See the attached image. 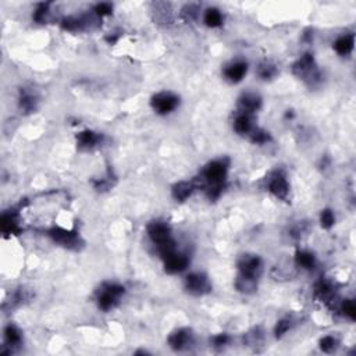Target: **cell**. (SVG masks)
<instances>
[{"label":"cell","instance_id":"cell-1","mask_svg":"<svg viewBox=\"0 0 356 356\" xmlns=\"http://www.w3.org/2000/svg\"><path fill=\"white\" fill-rule=\"evenodd\" d=\"M177 104H178V98L170 92L157 93L152 99L153 109L160 114H167V113L173 112L177 107Z\"/></svg>","mask_w":356,"mask_h":356},{"label":"cell","instance_id":"cell-20","mask_svg":"<svg viewBox=\"0 0 356 356\" xmlns=\"http://www.w3.org/2000/svg\"><path fill=\"white\" fill-rule=\"evenodd\" d=\"M295 260L298 266H301L304 269H313V266H315V256L309 252H305V251L298 252L295 256Z\"/></svg>","mask_w":356,"mask_h":356},{"label":"cell","instance_id":"cell-30","mask_svg":"<svg viewBox=\"0 0 356 356\" xmlns=\"http://www.w3.org/2000/svg\"><path fill=\"white\" fill-rule=\"evenodd\" d=\"M48 3L45 4V3H42L38 6V9L34 13V20L38 21V22H42V21L45 20V16H46V13H48Z\"/></svg>","mask_w":356,"mask_h":356},{"label":"cell","instance_id":"cell-26","mask_svg":"<svg viewBox=\"0 0 356 356\" xmlns=\"http://www.w3.org/2000/svg\"><path fill=\"white\" fill-rule=\"evenodd\" d=\"M316 294L320 296L322 299H327L328 296L331 295V288H330V285L322 281V283L316 285Z\"/></svg>","mask_w":356,"mask_h":356},{"label":"cell","instance_id":"cell-14","mask_svg":"<svg viewBox=\"0 0 356 356\" xmlns=\"http://www.w3.org/2000/svg\"><path fill=\"white\" fill-rule=\"evenodd\" d=\"M195 189V185L188 181H181V183L175 184L173 188V196L177 201H185L191 196V193Z\"/></svg>","mask_w":356,"mask_h":356},{"label":"cell","instance_id":"cell-17","mask_svg":"<svg viewBox=\"0 0 356 356\" xmlns=\"http://www.w3.org/2000/svg\"><path fill=\"white\" fill-rule=\"evenodd\" d=\"M1 230L4 234H14L18 233V224L14 214H3L1 217Z\"/></svg>","mask_w":356,"mask_h":356},{"label":"cell","instance_id":"cell-22","mask_svg":"<svg viewBox=\"0 0 356 356\" xmlns=\"http://www.w3.org/2000/svg\"><path fill=\"white\" fill-rule=\"evenodd\" d=\"M4 337H6V342L10 346L17 345L21 342V334L20 331L14 326H7L4 330Z\"/></svg>","mask_w":356,"mask_h":356},{"label":"cell","instance_id":"cell-5","mask_svg":"<svg viewBox=\"0 0 356 356\" xmlns=\"http://www.w3.org/2000/svg\"><path fill=\"white\" fill-rule=\"evenodd\" d=\"M238 267L241 274L256 280L262 271V260L257 256H242L238 262Z\"/></svg>","mask_w":356,"mask_h":356},{"label":"cell","instance_id":"cell-32","mask_svg":"<svg viewBox=\"0 0 356 356\" xmlns=\"http://www.w3.org/2000/svg\"><path fill=\"white\" fill-rule=\"evenodd\" d=\"M213 341H214V345L216 346H223L228 342V337L225 336V334H220V336L214 337Z\"/></svg>","mask_w":356,"mask_h":356},{"label":"cell","instance_id":"cell-9","mask_svg":"<svg viewBox=\"0 0 356 356\" xmlns=\"http://www.w3.org/2000/svg\"><path fill=\"white\" fill-rule=\"evenodd\" d=\"M269 189H270V192L275 195L277 198H280V199H285L287 198V195H288V183H287V180H285V177L283 174H275L274 177H273V180L270 181L269 184Z\"/></svg>","mask_w":356,"mask_h":356},{"label":"cell","instance_id":"cell-19","mask_svg":"<svg viewBox=\"0 0 356 356\" xmlns=\"http://www.w3.org/2000/svg\"><path fill=\"white\" fill-rule=\"evenodd\" d=\"M204 22L209 25V27H219L221 25L223 22V17H221V13L217 10V9H209L204 14Z\"/></svg>","mask_w":356,"mask_h":356},{"label":"cell","instance_id":"cell-16","mask_svg":"<svg viewBox=\"0 0 356 356\" xmlns=\"http://www.w3.org/2000/svg\"><path fill=\"white\" fill-rule=\"evenodd\" d=\"M334 48H336L338 54H342V56L349 54L352 51V49H354V36L352 35H345V36L339 38L334 43Z\"/></svg>","mask_w":356,"mask_h":356},{"label":"cell","instance_id":"cell-7","mask_svg":"<svg viewBox=\"0 0 356 356\" xmlns=\"http://www.w3.org/2000/svg\"><path fill=\"white\" fill-rule=\"evenodd\" d=\"M192 341V334L189 330H178L169 337V344L174 351H183L188 348Z\"/></svg>","mask_w":356,"mask_h":356},{"label":"cell","instance_id":"cell-6","mask_svg":"<svg viewBox=\"0 0 356 356\" xmlns=\"http://www.w3.org/2000/svg\"><path fill=\"white\" fill-rule=\"evenodd\" d=\"M122 292H124V288L120 287V285H106L104 289H103L102 295L99 296V307L103 309V310L112 309L114 304H116V299L121 295Z\"/></svg>","mask_w":356,"mask_h":356},{"label":"cell","instance_id":"cell-15","mask_svg":"<svg viewBox=\"0 0 356 356\" xmlns=\"http://www.w3.org/2000/svg\"><path fill=\"white\" fill-rule=\"evenodd\" d=\"M248 70V66L246 63H235L233 66H230L227 70H225V77L233 82L241 81L244 78V75L246 74Z\"/></svg>","mask_w":356,"mask_h":356},{"label":"cell","instance_id":"cell-28","mask_svg":"<svg viewBox=\"0 0 356 356\" xmlns=\"http://www.w3.org/2000/svg\"><path fill=\"white\" fill-rule=\"evenodd\" d=\"M289 327H291V322H288V320H281V322H278L277 323V326H275V337H283L289 330Z\"/></svg>","mask_w":356,"mask_h":356},{"label":"cell","instance_id":"cell-27","mask_svg":"<svg viewBox=\"0 0 356 356\" xmlns=\"http://www.w3.org/2000/svg\"><path fill=\"white\" fill-rule=\"evenodd\" d=\"M342 310H344V313H345L349 319L355 320L356 306H355V302H354V301H345V302H344V305H342Z\"/></svg>","mask_w":356,"mask_h":356},{"label":"cell","instance_id":"cell-23","mask_svg":"<svg viewBox=\"0 0 356 356\" xmlns=\"http://www.w3.org/2000/svg\"><path fill=\"white\" fill-rule=\"evenodd\" d=\"M259 75H260L263 80H269V78H271V77H274L275 75V67L273 64L265 63V64H262L260 68H259Z\"/></svg>","mask_w":356,"mask_h":356},{"label":"cell","instance_id":"cell-3","mask_svg":"<svg viewBox=\"0 0 356 356\" xmlns=\"http://www.w3.org/2000/svg\"><path fill=\"white\" fill-rule=\"evenodd\" d=\"M185 287L193 295H203L212 289L207 277L203 274H199V273H193V274L188 275L185 280Z\"/></svg>","mask_w":356,"mask_h":356},{"label":"cell","instance_id":"cell-21","mask_svg":"<svg viewBox=\"0 0 356 356\" xmlns=\"http://www.w3.org/2000/svg\"><path fill=\"white\" fill-rule=\"evenodd\" d=\"M21 109H24L27 113L34 112L36 109V99L32 93H28V92H24L21 95Z\"/></svg>","mask_w":356,"mask_h":356},{"label":"cell","instance_id":"cell-12","mask_svg":"<svg viewBox=\"0 0 356 356\" xmlns=\"http://www.w3.org/2000/svg\"><path fill=\"white\" fill-rule=\"evenodd\" d=\"M260 98L256 96L254 93H246L244 95L241 99H239V106H241V110L245 114H249V113L256 112L259 107H260Z\"/></svg>","mask_w":356,"mask_h":356},{"label":"cell","instance_id":"cell-29","mask_svg":"<svg viewBox=\"0 0 356 356\" xmlns=\"http://www.w3.org/2000/svg\"><path fill=\"white\" fill-rule=\"evenodd\" d=\"M269 139H270L269 134L266 131H262V130H257L252 134V142L254 143H266Z\"/></svg>","mask_w":356,"mask_h":356},{"label":"cell","instance_id":"cell-25","mask_svg":"<svg viewBox=\"0 0 356 356\" xmlns=\"http://www.w3.org/2000/svg\"><path fill=\"white\" fill-rule=\"evenodd\" d=\"M320 221H322V225H323L324 228H330V227H333V225H334L336 217H334V214H333L331 210H324V212L322 213Z\"/></svg>","mask_w":356,"mask_h":356},{"label":"cell","instance_id":"cell-24","mask_svg":"<svg viewBox=\"0 0 356 356\" xmlns=\"http://www.w3.org/2000/svg\"><path fill=\"white\" fill-rule=\"evenodd\" d=\"M320 348H322L324 352H327V354L333 352V351L337 348L336 338H333V337H324V338L320 341Z\"/></svg>","mask_w":356,"mask_h":356},{"label":"cell","instance_id":"cell-10","mask_svg":"<svg viewBox=\"0 0 356 356\" xmlns=\"http://www.w3.org/2000/svg\"><path fill=\"white\" fill-rule=\"evenodd\" d=\"M188 266V259L184 254H174L166 259V271L169 273H180L186 269Z\"/></svg>","mask_w":356,"mask_h":356},{"label":"cell","instance_id":"cell-8","mask_svg":"<svg viewBox=\"0 0 356 356\" xmlns=\"http://www.w3.org/2000/svg\"><path fill=\"white\" fill-rule=\"evenodd\" d=\"M148 234L152 238L153 242H156L157 245L163 244L167 239H170V228L164 223L156 221V223L149 224Z\"/></svg>","mask_w":356,"mask_h":356},{"label":"cell","instance_id":"cell-2","mask_svg":"<svg viewBox=\"0 0 356 356\" xmlns=\"http://www.w3.org/2000/svg\"><path fill=\"white\" fill-rule=\"evenodd\" d=\"M225 174H227V163L224 160H216L204 169L203 177L210 185H221Z\"/></svg>","mask_w":356,"mask_h":356},{"label":"cell","instance_id":"cell-11","mask_svg":"<svg viewBox=\"0 0 356 356\" xmlns=\"http://www.w3.org/2000/svg\"><path fill=\"white\" fill-rule=\"evenodd\" d=\"M313 70H315V61H313V57L310 54H305L294 67V72L301 78H304L306 75L310 77V74L313 77Z\"/></svg>","mask_w":356,"mask_h":356},{"label":"cell","instance_id":"cell-4","mask_svg":"<svg viewBox=\"0 0 356 356\" xmlns=\"http://www.w3.org/2000/svg\"><path fill=\"white\" fill-rule=\"evenodd\" d=\"M49 235L53 238L54 242L57 244L63 245L66 248H70V249H77L80 246V238L78 235L75 233H71V231H67L64 228H60V227H56V228H51L49 231Z\"/></svg>","mask_w":356,"mask_h":356},{"label":"cell","instance_id":"cell-13","mask_svg":"<svg viewBox=\"0 0 356 356\" xmlns=\"http://www.w3.org/2000/svg\"><path fill=\"white\" fill-rule=\"evenodd\" d=\"M99 141H101V136L92 131H82L77 135V143L81 149L93 148Z\"/></svg>","mask_w":356,"mask_h":356},{"label":"cell","instance_id":"cell-18","mask_svg":"<svg viewBox=\"0 0 356 356\" xmlns=\"http://www.w3.org/2000/svg\"><path fill=\"white\" fill-rule=\"evenodd\" d=\"M234 128L238 134L249 133L251 128H252V121H251L249 114H245V113L239 114L234 122Z\"/></svg>","mask_w":356,"mask_h":356},{"label":"cell","instance_id":"cell-31","mask_svg":"<svg viewBox=\"0 0 356 356\" xmlns=\"http://www.w3.org/2000/svg\"><path fill=\"white\" fill-rule=\"evenodd\" d=\"M95 13L98 14V16H107V14H110L112 13V6L109 4V3H101V4H98L96 7H95Z\"/></svg>","mask_w":356,"mask_h":356}]
</instances>
